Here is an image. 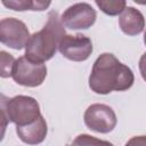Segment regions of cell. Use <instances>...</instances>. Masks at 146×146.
<instances>
[{
    "instance_id": "obj_1",
    "label": "cell",
    "mask_w": 146,
    "mask_h": 146,
    "mask_svg": "<svg viewBox=\"0 0 146 146\" xmlns=\"http://www.w3.org/2000/svg\"><path fill=\"white\" fill-rule=\"evenodd\" d=\"M135 75L129 66L122 64L113 54L104 52L95 60L89 75L90 89L99 95L124 91L132 87Z\"/></svg>"
},
{
    "instance_id": "obj_3",
    "label": "cell",
    "mask_w": 146,
    "mask_h": 146,
    "mask_svg": "<svg viewBox=\"0 0 146 146\" xmlns=\"http://www.w3.org/2000/svg\"><path fill=\"white\" fill-rule=\"evenodd\" d=\"M1 99L3 127L5 120L15 123L16 127H24L35 122L41 116L39 103L33 97L18 95L6 100L2 95Z\"/></svg>"
},
{
    "instance_id": "obj_16",
    "label": "cell",
    "mask_w": 146,
    "mask_h": 146,
    "mask_svg": "<svg viewBox=\"0 0 146 146\" xmlns=\"http://www.w3.org/2000/svg\"><path fill=\"white\" fill-rule=\"evenodd\" d=\"M139 71H140L141 78L146 81V52H144L139 59Z\"/></svg>"
},
{
    "instance_id": "obj_7",
    "label": "cell",
    "mask_w": 146,
    "mask_h": 146,
    "mask_svg": "<svg viewBox=\"0 0 146 146\" xmlns=\"http://www.w3.org/2000/svg\"><path fill=\"white\" fill-rule=\"evenodd\" d=\"M96 18V10L87 2H78L70 6L60 16L63 25L71 30H87L95 24Z\"/></svg>"
},
{
    "instance_id": "obj_6",
    "label": "cell",
    "mask_w": 146,
    "mask_h": 146,
    "mask_svg": "<svg viewBox=\"0 0 146 146\" xmlns=\"http://www.w3.org/2000/svg\"><path fill=\"white\" fill-rule=\"evenodd\" d=\"M31 35L24 22L15 18L7 17L0 21V41L2 44L21 50L26 47Z\"/></svg>"
},
{
    "instance_id": "obj_4",
    "label": "cell",
    "mask_w": 146,
    "mask_h": 146,
    "mask_svg": "<svg viewBox=\"0 0 146 146\" xmlns=\"http://www.w3.org/2000/svg\"><path fill=\"white\" fill-rule=\"evenodd\" d=\"M47 76V66L43 63L33 62L25 56L16 59L11 78L16 83L24 87H38Z\"/></svg>"
},
{
    "instance_id": "obj_5",
    "label": "cell",
    "mask_w": 146,
    "mask_h": 146,
    "mask_svg": "<svg viewBox=\"0 0 146 146\" xmlns=\"http://www.w3.org/2000/svg\"><path fill=\"white\" fill-rule=\"evenodd\" d=\"M83 121L88 129L99 133L111 132L117 123L116 114L113 108L108 105L98 103L90 105L86 110Z\"/></svg>"
},
{
    "instance_id": "obj_9",
    "label": "cell",
    "mask_w": 146,
    "mask_h": 146,
    "mask_svg": "<svg viewBox=\"0 0 146 146\" xmlns=\"http://www.w3.org/2000/svg\"><path fill=\"white\" fill-rule=\"evenodd\" d=\"M16 132L23 143L27 145H38L46 139L48 132L47 122L41 115L35 122L31 124L24 127H16Z\"/></svg>"
},
{
    "instance_id": "obj_12",
    "label": "cell",
    "mask_w": 146,
    "mask_h": 146,
    "mask_svg": "<svg viewBox=\"0 0 146 146\" xmlns=\"http://www.w3.org/2000/svg\"><path fill=\"white\" fill-rule=\"evenodd\" d=\"M95 3L103 13L110 16L121 15L127 7V2L124 0H96Z\"/></svg>"
},
{
    "instance_id": "obj_8",
    "label": "cell",
    "mask_w": 146,
    "mask_h": 146,
    "mask_svg": "<svg viewBox=\"0 0 146 146\" xmlns=\"http://www.w3.org/2000/svg\"><path fill=\"white\" fill-rule=\"evenodd\" d=\"M58 50L65 58L70 60L83 62L90 57L94 47L91 40L83 34H66L62 39Z\"/></svg>"
},
{
    "instance_id": "obj_10",
    "label": "cell",
    "mask_w": 146,
    "mask_h": 146,
    "mask_svg": "<svg viewBox=\"0 0 146 146\" xmlns=\"http://www.w3.org/2000/svg\"><path fill=\"white\" fill-rule=\"evenodd\" d=\"M119 26L127 35H137L144 31V15L133 7H125L119 17Z\"/></svg>"
},
{
    "instance_id": "obj_2",
    "label": "cell",
    "mask_w": 146,
    "mask_h": 146,
    "mask_svg": "<svg viewBox=\"0 0 146 146\" xmlns=\"http://www.w3.org/2000/svg\"><path fill=\"white\" fill-rule=\"evenodd\" d=\"M65 35L60 17L56 11H50L46 25L31 35L25 47V57L38 63L51 59Z\"/></svg>"
},
{
    "instance_id": "obj_17",
    "label": "cell",
    "mask_w": 146,
    "mask_h": 146,
    "mask_svg": "<svg viewBox=\"0 0 146 146\" xmlns=\"http://www.w3.org/2000/svg\"><path fill=\"white\" fill-rule=\"evenodd\" d=\"M144 43L146 46V31H145V34H144Z\"/></svg>"
},
{
    "instance_id": "obj_11",
    "label": "cell",
    "mask_w": 146,
    "mask_h": 146,
    "mask_svg": "<svg viewBox=\"0 0 146 146\" xmlns=\"http://www.w3.org/2000/svg\"><path fill=\"white\" fill-rule=\"evenodd\" d=\"M50 1H33V0H2V5L16 11L24 10H44L50 6Z\"/></svg>"
},
{
    "instance_id": "obj_14",
    "label": "cell",
    "mask_w": 146,
    "mask_h": 146,
    "mask_svg": "<svg viewBox=\"0 0 146 146\" xmlns=\"http://www.w3.org/2000/svg\"><path fill=\"white\" fill-rule=\"evenodd\" d=\"M16 59L6 51H0V68H1V78H8L13 74V68Z\"/></svg>"
},
{
    "instance_id": "obj_15",
    "label": "cell",
    "mask_w": 146,
    "mask_h": 146,
    "mask_svg": "<svg viewBox=\"0 0 146 146\" xmlns=\"http://www.w3.org/2000/svg\"><path fill=\"white\" fill-rule=\"evenodd\" d=\"M124 146H146V136H135L130 138Z\"/></svg>"
},
{
    "instance_id": "obj_13",
    "label": "cell",
    "mask_w": 146,
    "mask_h": 146,
    "mask_svg": "<svg viewBox=\"0 0 146 146\" xmlns=\"http://www.w3.org/2000/svg\"><path fill=\"white\" fill-rule=\"evenodd\" d=\"M72 146H114V145L107 140H102L94 136L82 133L75 137V139L72 143Z\"/></svg>"
}]
</instances>
